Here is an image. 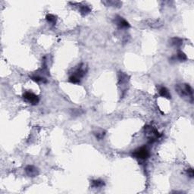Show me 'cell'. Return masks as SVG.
I'll return each mask as SVG.
<instances>
[{
  "mask_svg": "<svg viewBox=\"0 0 194 194\" xmlns=\"http://www.w3.org/2000/svg\"><path fill=\"white\" fill-rule=\"evenodd\" d=\"M46 20L47 21L48 23H49L50 25L54 26V25H55L56 21H57V17H56V16L54 15V14H46Z\"/></svg>",
  "mask_w": 194,
  "mask_h": 194,
  "instance_id": "13",
  "label": "cell"
},
{
  "mask_svg": "<svg viewBox=\"0 0 194 194\" xmlns=\"http://www.w3.org/2000/svg\"><path fill=\"white\" fill-rule=\"evenodd\" d=\"M171 46H174L176 48H180L183 44V40L179 37H173L170 40Z\"/></svg>",
  "mask_w": 194,
  "mask_h": 194,
  "instance_id": "11",
  "label": "cell"
},
{
  "mask_svg": "<svg viewBox=\"0 0 194 194\" xmlns=\"http://www.w3.org/2000/svg\"><path fill=\"white\" fill-rule=\"evenodd\" d=\"M158 94H159L160 97L166 98V99H171V93L169 92L168 89L165 87V86H160L158 88Z\"/></svg>",
  "mask_w": 194,
  "mask_h": 194,
  "instance_id": "9",
  "label": "cell"
},
{
  "mask_svg": "<svg viewBox=\"0 0 194 194\" xmlns=\"http://www.w3.org/2000/svg\"><path fill=\"white\" fill-rule=\"evenodd\" d=\"M144 134L145 137L148 139L150 143H153L157 139L161 137V134L158 131V130L154 127L152 125H146L144 127Z\"/></svg>",
  "mask_w": 194,
  "mask_h": 194,
  "instance_id": "2",
  "label": "cell"
},
{
  "mask_svg": "<svg viewBox=\"0 0 194 194\" xmlns=\"http://www.w3.org/2000/svg\"><path fill=\"white\" fill-rule=\"evenodd\" d=\"M150 153L149 149L146 146L139 147L132 152V156L139 161H145L149 158Z\"/></svg>",
  "mask_w": 194,
  "mask_h": 194,
  "instance_id": "4",
  "label": "cell"
},
{
  "mask_svg": "<svg viewBox=\"0 0 194 194\" xmlns=\"http://www.w3.org/2000/svg\"><path fill=\"white\" fill-rule=\"evenodd\" d=\"M30 78H31L32 81H35V82H37V83H40V82L46 83V78H43V77H42L41 75H39V74L33 75V76L30 77Z\"/></svg>",
  "mask_w": 194,
  "mask_h": 194,
  "instance_id": "15",
  "label": "cell"
},
{
  "mask_svg": "<svg viewBox=\"0 0 194 194\" xmlns=\"http://www.w3.org/2000/svg\"><path fill=\"white\" fill-rule=\"evenodd\" d=\"M25 172H26L27 175L30 177H36L40 174V171L38 169V168H36L34 165H29L26 166V168H25Z\"/></svg>",
  "mask_w": 194,
  "mask_h": 194,
  "instance_id": "8",
  "label": "cell"
},
{
  "mask_svg": "<svg viewBox=\"0 0 194 194\" xmlns=\"http://www.w3.org/2000/svg\"><path fill=\"white\" fill-rule=\"evenodd\" d=\"M102 3H104V4H108V6H113V7H120L122 5V3L121 2L118 1H106L102 2Z\"/></svg>",
  "mask_w": 194,
  "mask_h": 194,
  "instance_id": "17",
  "label": "cell"
},
{
  "mask_svg": "<svg viewBox=\"0 0 194 194\" xmlns=\"http://www.w3.org/2000/svg\"><path fill=\"white\" fill-rule=\"evenodd\" d=\"M86 70H85L84 67H83V64L79 65V66L76 68L73 74L69 77L68 78V81L70 83H74V84H78L81 82V79L83 78L86 74Z\"/></svg>",
  "mask_w": 194,
  "mask_h": 194,
  "instance_id": "3",
  "label": "cell"
},
{
  "mask_svg": "<svg viewBox=\"0 0 194 194\" xmlns=\"http://www.w3.org/2000/svg\"><path fill=\"white\" fill-rule=\"evenodd\" d=\"M175 90L181 98L188 101L190 103L193 102V88L188 83L177 84L175 86Z\"/></svg>",
  "mask_w": 194,
  "mask_h": 194,
  "instance_id": "1",
  "label": "cell"
},
{
  "mask_svg": "<svg viewBox=\"0 0 194 194\" xmlns=\"http://www.w3.org/2000/svg\"><path fill=\"white\" fill-rule=\"evenodd\" d=\"M91 186L93 188H100V187H102L105 186V181L100 180V179H96V180L92 181L91 182Z\"/></svg>",
  "mask_w": 194,
  "mask_h": 194,
  "instance_id": "12",
  "label": "cell"
},
{
  "mask_svg": "<svg viewBox=\"0 0 194 194\" xmlns=\"http://www.w3.org/2000/svg\"><path fill=\"white\" fill-rule=\"evenodd\" d=\"M23 99L25 102L32 105H37L40 102L39 97L31 92H25L23 94Z\"/></svg>",
  "mask_w": 194,
  "mask_h": 194,
  "instance_id": "6",
  "label": "cell"
},
{
  "mask_svg": "<svg viewBox=\"0 0 194 194\" xmlns=\"http://www.w3.org/2000/svg\"><path fill=\"white\" fill-rule=\"evenodd\" d=\"M187 55H186V54L184 53V52H182V51H178L177 55L172 56V57L171 58V61L177 60L179 61V62H185V61H187Z\"/></svg>",
  "mask_w": 194,
  "mask_h": 194,
  "instance_id": "10",
  "label": "cell"
},
{
  "mask_svg": "<svg viewBox=\"0 0 194 194\" xmlns=\"http://www.w3.org/2000/svg\"><path fill=\"white\" fill-rule=\"evenodd\" d=\"M118 86L121 89V92L122 93L121 97H124V95L126 93L127 89V85L129 83L130 77L124 72L119 71L118 74Z\"/></svg>",
  "mask_w": 194,
  "mask_h": 194,
  "instance_id": "5",
  "label": "cell"
},
{
  "mask_svg": "<svg viewBox=\"0 0 194 194\" xmlns=\"http://www.w3.org/2000/svg\"><path fill=\"white\" fill-rule=\"evenodd\" d=\"M91 12V9L88 6H81L80 7V13L82 16H86Z\"/></svg>",
  "mask_w": 194,
  "mask_h": 194,
  "instance_id": "14",
  "label": "cell"
},
{
  "mask_svg": "<svg viewBox=\"0 0 194 194\" xmlns=\"http://www.w3.org/2000/svg\"><path fill=\"white\" fill-rule=\"evenodd\" d=\"M187 174L190 177V178H193L194 176V172L193 168H188L187 170Z\"/></svg>",
  "mask_w": 194,
  "mask_h": 194,
  "instance_id": "18",
  "label": "cell"
},
{
  "mask_svg": "<svg viewBox=\"0 0 194 194\" xmlns=\"http://www.w3.org/2000/svg\"><path fill=\"white\" fill-rule=\"evenodd\" d=\"M93 134L98 140H101V139H103L104 137H105V131H103V130H99V131H94Z\"/></svg>",
  "mask_w": 194,
  "mask_h": 194,
  "instance_id": "16",
  "label": "cell"
},
{
  "mask_svg": "<svg viewBox=\"0 0 194 194\" xmlns=\"http://www.w3.org/2000/svg\"><path fill=\"white\" fill-rule=\"evenodd\" d=\"M114 21H115V25H117L118 29H127L131 28V25H130L129 22L127 21L124 17H121V16H115Z\"/></svg>",
  "mask_w": 194,
  "mask_h": 194,
  "instance_id": "7",
  "label": "cell"
}]
</instances>
